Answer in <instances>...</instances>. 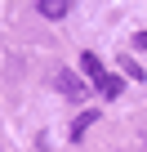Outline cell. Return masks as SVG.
<instances>
[{"mask_svg": "<svg viewBox=\"0 0 147 152\" xmlns=\"http://www.w3.org/2000/svg\"><path fill=\"white\" fill-rule=\"evenodd\" d=\"M94 121H98V107H85V112H80L76 121H71V139H80V134H85V130H89Z\"/></svg>", "mask_w": 147, "mask_h": 152, "instance_id": "obj_4", "label": "cell"}, {"mask_svg": "<svg viewBox=\"0 0 147 152\" xmlns=\"http://www.w3.org/2000/svg\"><path fill=\"white\" fill-rule=\"evenodd\" d=\"M80 72H85V81H89V85H94L107 103H112V99H120L125 81H120L116 72H107V67H103V58H98L94 49H85V54H80Z\"/></svg>", "mask_w": 147, "mask_h": 152, "instance_id": "obj_1", "label": "cell"}, {"mask_svg": "<svg viewBox=\"0 0 147 152\" xmlns=\"http://www.w3.org/2000/svg\"><path fill=\"white\" fill-rule=\"evenodd\" d=\"M58 90H62L71 103H80V99H85V85H80V81H76L71 72H62V67H58Z\"/></svg>", "mask_w": 147, "mask_h": 152, "instance_id": "obj_2", "label": "cell"}, {"mask_svg": "<svg viewBox=\"0 0 147 152\" xmlns=\"http://www.w3.org/2000/svg\"><path fill=\"white\" fill-rule=\"evenodd\" d=\"M134 45H138V49H147V31H138V36H134Z\"/></svg>", "mask_w": 147, "mask_h": 152, "instance_id": "obj_6", "label": "cell"}, {"mask_svg": "<svg viewBox=\"0 0 147 152\" xmlns=\"http://www.w3.org/2000/svg\"><path fill=\"white\" fill-rule=\"evenodd\" d=\"M36 9H40L45 18H67V9H71V0H36Z\"/></svg>", "mask_w": 147, "mask_h": 152, "instance_id": "obj_3", "label": "cell"}, {"mask_svg": "<svg viewBox=\"0 0 147 152\" xmlns=\"http://www.w3.org/2000/svg\"><path fill=\"white\" fill-rule=\"evenodd\" d=\"M120 67H125V72H129V81H147V72H143V67H138V63H134V58H129V54H125V58H120Z\"/></svg>", "mask_w": 147, "mask_h": 152, "instance_id": "obj_5", "label": "cell"}]
</instances>
